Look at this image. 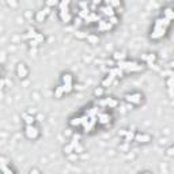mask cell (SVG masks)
<instances>
[{"label":"cell","instance_id":"1","mask_svg":"<svg viewBox=\"0 0 174 174\" xmlns=\"http://www.w3.org/2000/svg\"><path fill=\"white\" fill-rule=\"evenodd\" d=\"M24 136L29 140H35L40 137V128L35 125H26L24 127Z\"/></svg>","mask_w":174,"mask_h":174},{"label":"cell","instance_id":"2","mask_svg":"<svg viewBox=\"0 0 174 174\" xmlns=\"http://www.w3.org/2000/svg\"><path fill=\"white\" fill-rule=\"evenodd\" d=\"M125 101L132 105H141L143 103V94L141 92H130L125 95Z\"/></svg>","mask_w":174,"mask_h":174},{"label":"cell","instance_id":"3","mask_svg":"<svg viewBox=\"0 0 174 174\" xmlns=\"http://www.w3.org/2000/svg\"><path fill=\"white\" fill-rule=\"evenodd\" d=\"M166 31H167L166 29L154 24V27H152V30H151V34H150V38H151V40H159V38H162L163 35L166 34Z\"/></svg>","mask_w":174,"mask_h":174},{"label":"cell","instance_id":"4","mask_svg":"<svg viewBox=\"0 0 174 174\" xmlns=\"http://www.w3.org/2000/svg\"><path fill=\"white\" fill-rule=\"evenodd\" d=\"M16 76L19 79H26L29 76V68H27V65L24 63H19L16 65Z\"/></svg>","mask_w":174,"mask_h":174},{"label":"cell","instance_id":"5","mask_svg":"<svg viewBox=\"0 0 174 174\" xmlns=\"http://www.w3.org/2000/svg\"><path fill=\"white\" fill-rule=\"evenodd\" d=\"M59 18L63 23H71L73 21V15L71 14L69 10H65V11H59Z\"/></svg>","mask_w":174,"mask_h":174},{"label":"cell","instance_id":"6","mask_svg":"<svg viewBox=\"0 0 174 174\" xmlns=\"http://www.w3.org/2000/svg\"><path fill=\"white\" fill-rule=\"evenodd\" d=\"M49 12H50V10H49L48 7H45L44 10H40L35 12V22H38V23H42V22H45L46 16L49 15Z\"/></svg>","mask_w":174,"mask_h":174},{"label":"cell","instance_id":"7","mask_svg":"<svg viewBox=\"0 0 174 174\" xmlns=\"http://www.w3.org/2000/svg\"><path fill=\"white\" fill-rule=\"evenodd\" d=\"M135 140L137 141V143L147 144V143H150V141L152 140V137H151V135H148V133H136Z\"/></svg>","mask_w":174,"mask_h":174},{"label":"cell","instance_id":"8","mask_svg":"<svg viewBox=\"0 0 174 174\" xmlns=\"http://www.w3.org/2000/svg\"><path fill=\"white\" fill-rule=\"evenodd\" d=\"M101 105L102 106H108V108H110V109H114L117 105H118V102H117V99L116 98H113V97H109V98H103L102 101H101Z\"/></svg>","mask_w":174,"mask_h":174},{"label":"cell","instance_id":"9","mask_svg":"<svg viewBox=\"0 0 174 174\" xmlns=\"http://www.w3.org/2000/svg\"><path fill=\"white\" fill-rule=\"evenodd\" d=\"M156 53H144L143 56H141V60L143 61H146L147 65H154L155 61H156Z\"/></svg>","mask_w":174,"mask_h":174},{"label":"cell","instance_id":"10","mask_svg":"<svg viewBox=\"0 0 174 174\" xmlns=\"http://www.w3.org/2000/svg\"><path fill=\"white\" fill-rule=\"evenodd\" d=\"M99 12L102 14V15L108 16V18H110V16H113V15H116V14H117L116 11L110 7V5H106V4L101 5V7H99Z\"/></svg>","mask_w":174,"mask_h":174},{"label":"cell","instance_id":"11","mask_svg":"<svg viewBox=\"0 0 174 174\" xmlns=\"http://www.w3.org/2000/svg\"><path fill=\"white\" fill-rule=\"evenodd\" d=\"M61 82H63V86H73V75L69 72L63 73Z\"/></svg>","mask_w":174,"mask_h":174},{"label":"cell","instance_id":"12","mask_svg":"<svg viewBox=\"0 0 174 174\" xmlns=\"http://www.w3.org/2000/svg\"><path fill=\"white\" fill-rule=\"evenodd\" d=\"M163 18H166V19H169V21H174V8H171V7H166V8H163Z\"/></svg>","mask_w":174,"mask_h":174},{"label":"cell","instance_id":"13","mask_svg":"<svg viewBox=\"0 0 174 174\" xmlns=\"http://www.w3.org/2000/svg\"><path fill=\"white\" fill-rule=\"evenodd\" d=\"M110 120H111V117H110V114H109V113H99V116H98V122L102 124V125L109 124Z\"/></svg>","mask_w":174,"mask_h":174},{"label":"cell","instance_id":"14","mask_svg":"<svg viewBox=\"0 0 174 174\" xmlns=\"http://www.w3.org/2000/svg\"><path fill=\"white\" fill-rule=\"evenodd\" d=\"M84 120H87L86 117H73L69 120V125L71 127H79V125H83Z\"/></svg>","mask_w":174,"mask_h":174},{"label":"cell","instance_id":"15","mask_svg":"<svg viewBox=\"0 0 174 174\" xmlns=\"http://www.w3.org/2000/svg\"><path fill=\"white\" fill-rule=\"evenodd\" d=\"M111 29H113V26H111L109 22H106V21H99V22H98V30H101V31L111 30Z\"/></svg>","mask_w":174,"mask_h":174},{"label":"cell","instance_id":"16","mask_svg":"<svg viewBox=\"0 0 174 174\" xmlns=\"http://www.w3.org/2000/svg\"><path fill=\"white\" fill-rule=\"evenodd\" d=\"M113 59L116 60L117 63H118V61H124V60H127V54H125V52L116 50V52L113 53Z\"/></svg>","mask_w":174,"mask_h":174},{"label":"cell","instance_id":"17","mask_svg":"<svg viewBox=\"0 0 174 174\" xmlns=\"http://www.w3.org/2000/svg\"><path fill=\"white\" fill-rule=\"evenodd\" d=\"M23 121L26 125H35V117L26 113V114H23Z\"/></svg>","mask_w":174,"mask_h":174},{"label":"cell","instance_id":"18","mask_svg":"<svg viewBox=\"0 0 174 174\" xmlns=\"http://www.w3.org/2000/svg\"><path fill=\"white\" fill-rule=\"evenodd\" d=\"M113 80H114V76H113V75H108L102 82H101V86H102L103 89H105V87L110 86V84L113 83Z\"/></svg>","mask_w":174,"mask_h":174},{"label":"cell","instance_id":"19","mask_svg":"<svg viewBox=\"0 0 174 174\" xmlns=\"http://www.w3.org/2000/svg\"><path fill=\"white\" fill-rule=\"evenodd\" d=\"M63 151H64L67 155L75 154V146H73L72 143H68V144H65V146H64V148H63Z\"/></svg>","mask_w":174,"mask_h":174},{"label":"cell","instance_id":"20","mask_svg":"<svg viewBox=\"0 0 174 174\" xmlns=\"http://www.w3.org/2000/svg\"><path fill=\"white\" fill-rule=\"evenodd\" d=\"M64 94H65V91H64L63 84H61V86H57L56 89H54V98H61Z\"/></svg>","mask_w":174,"mask_h":174},{"label":"cell","instance_id":"21","mask_svg":"<svg viewBox=\"0 0 174 174\" xmlns=\"http://www.w3.org/2000/svg\"><path fill=\"white\" fill-rule=\"evenodd\" d=\"M86 40L89 41V44H92V45H95V44L99 42V37H98V35H95V34H89Z\"/></svg>","mask_w":174,"mask_h":174},{"label":"cell","instance_id":"22","mask_svg":"<svg viewBox=\"0 0 174 174\" xmlns=\"http://www.w3.org/2000/svg\"><path fill=\"white\" fill-rule=\"evenodd\" d=\"M92 94H94L95 98H102L103 94H105V89H103L102 86H101V87H97V89L94 90V92H92Z\"/></svg>","mask_w":174,"mask_h":174},{"label":"cell","instance_id":"23","mask_svg":"<svg viewBox=\"0 0 174 174\" xmlns=\"http://www.w3.org/2000/svg\"><path fill=\"white\" fill-rule=\"evenodd\" d=\"M109 23L111 24V26H116V24H118V22H120V18H118V15H113V16H110V18H109Z\"/></svg>","mask_w":174,"mask_h":174},{"label":"cell","instance_id":"24","mask_svg":"<svg viewBox=\"0 0 174 174\" xmlns=\"http://www.w3.org/2000/svg\"><path fill=\"white\" fill-rule=\"evenodd\" d=\"M166 86H167V89H174V76H170L166 80Z\"/></svg>","mask_w":174,"mask_h":174},{"label":"cell","instance_id":"25","mask_svg":"<svg viewBox=\"0 0 174 174\" xmlns=\"http://www.w3.org/2000/svg\"><path fill=\"white\" fill-rule=\"evenodd\" d=\"M166 155H167V156H173V155H174V144L166 150Z\"/></svg>","mask_w":174,"mask_h":174},{"label":"cell","instance_id":"26","mask_svg":"<svg viewBox=\"0 0 174 174\" xmlns=\"http://www.w3.org/2000/svg\"><path fill=\"white\" fill-rule=\"evenodd\" d=\"M44 40H45V37H44V35L41 34V33H38V35L35 37V41H37L38 44H41V42H44Z\"/></svg>","mask_w":174,"mask_h":174},{"label":"cell","instance_id":"27","mask_svg":"<svg viewBox=\"0 0 174 174\" xmlns=\"http://www.w3.org/2000/svg\"><path fill=\"white\" fill-rule=\"evenodd\" d=\"M83 146H80V144H76L75 146V152H78V154H80V152H83Z\"/></svg>","mask_w":174,"mask_h":174},{"label":"cell","instance_id":"28","mask_svg":"<svg viewBox=\"0 0 174 174\" xmlns=\"http://www.w3.org/2000/svg\"><path fill=\"white\" fill-rule=\"evenodd\" d=\"M29 45H30V46H34V48H37L40 44H38L35 40H30V41H29Z\"/></svg>","mask_w":174,"mask_h":174},{"label":"cell","instance_id":"29","mask_svg":"<svg viewBox=\"0 0 174 174\" xmlns=\"http://www.w3.org/2000/svg\"><path fill=\"white\" fill-rule=\"evenodd\" d=\"M52 5H59V3L57 2H46V7H52Z\"/></svg>","mask_w":174,"mask_h":174},{"label":"cell","instance_id":"30","mask_svg":"<svg viewBox=\"0 0 174 174\" xmlns=\"http://www.w3.org/2000/svg\"><path fill=\"white\" fill-rule=\"evenodd\" d=\"M30 174H40V171H38L37 169H31V170H30Z\"/></svg>","mask_w":174,"mask_h":174},{"label":"cell","instance_id":"31","mask_svg":"<svg viewBox=\"0 0 174 174\" xmlns=\"http://www.w3.org/2000/svg\"><path fill=\"white\" fill-rule=\"evenodd\" d=\"M169 68H171V69H174V60H173V61H170V63H169Z\"/></svg>","mask_w":174,"mask_h":174},{"label":"cell","instance_id":"32","mask_svg":"<svg viewBox=\"0 0 174 174\" xmlns=\"http://www.w3.org/2000/svg\"><path fill=\"white\" fill-rule=\"evenodd\" d=\"M140 174H152L151 171H143V173H140Z\"/></svg>","mask_w":174,"mask_h":174}]
</instances>
